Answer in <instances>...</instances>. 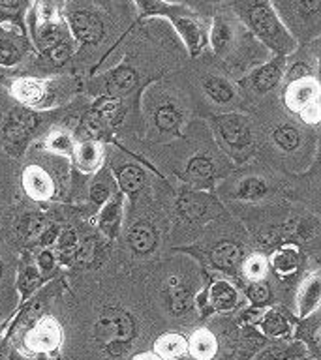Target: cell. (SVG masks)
Instances as JSON below:
<instances>
[{
    "label": "cell",
    "instance_id": "cell-1",
    "mask_svg": "<svg viewBox=\"0 0 321 360\" xmlns=\"http://www.w3.org/2000/svg\"><path fill=\"white\" fill-rule=\"evenodd\" d=\"M231 8L244 27L275 56H287L295 51L297 41L282 22L270 0H231Z\"/></svg>",
    "mask_w": 321,
    "mask_h": 360
},
{
    "label": "cell",
    "instance_id": "cell-2",
    "mask_svg": "<svg viewBox=\"0 0 321 360\" xmlns=\"http://www.w3.org/2000/svg\"><path fill=\"white\" fill-rule=\"evenodd\" d=\"M139 11V22L151 17H163L175 27L186 49L190 51L191 56H199L207 45V34L203 30L196 11H191L188 6L165 2V0H134Z\"/></svg>",
    "mask_w": 321,
    "mask_h": 360
},
{
    "label": "cell",
    "instance_id": "cell-3",
    "mask_svg": "<svg viewBox=\"0 0 321 360\" xmlns=\"http://www.w3.org/2000/svg\"><path fill=\"white\" fill-rule=\"evenodd\" d=\"M135 332L134 317L117 308L103 309L94 323L96 343L111 356H118L130 347Z\"/></svg>",
    "mask_w": 321,
    "mask_h": 360
},
{
    "label": "cell",
    "instance_id": "cell-4",
    "mask_svg": "<svg viewBox=\"0 0 321 360\" xmlns=\"http://www.w3.org/2000/svg\"><path fill=\"white\" fill-rule=\"evenodd\" d=\"M30 32H32V39L39 53H44L53 45L66 41L68 38V27L66 21H62L61 17L56 15L55 10L49 8L47 4L34 6L30 10Z\"/></svg>",
    "mask_w": 321,
    "mask_h": 360
},
{
    "label": "cell",
    "instance_id": "cell-5",
    "mask_svg": "<svg viewBox=\"0 0 321 360\" xmlns=\"http://www.w3.org/2000/svg\"><path fill=\"white\" fill-rule=\"evenodd\" d=\"M216 134L224 143L233 156L239 158V154H246L252 146V129L250 124L241 115H220L213 118Z\"/></svg>",
    "mask_w": 321,
    "mask_h": 360
},
{
    "label": "cell",
    "instance_id": "cell-6",
    "mask_svg": "<svg viewBox=\"0 0 321 360\" xmlns=\"http://www.w3.org/2000/svg\"><path fill=\"white\" fill-rule=\"evenodd\" d=\"M62 328L53 317H42L23 336V347L28 354H51L61 347Z\"/></svg>",
    "mask_w": 321,
    "mask_h": 360
},
{
    "label": "cell",
    "instance_id": "cell-7",
    "mask_svg": "<svg viewBox=\"0 0 321 360\" xmlns=\"http://www.w3.org/2000/svg\"><path fill=\"white\" fill-rule=\"evenodd\" d=\"M239 304V292L229 281H213L205 291L197 297V306L201 309L203 317L213 314H227L233 311Z\"/></svg>",
    "mask_w": 321,
    "mask_h": 360
},
{
    "label": "cell",
    "instance_id": "cell-8",
    "mask_svg": "<svg viewBox=\"0 0 321 360\" xmlns=\"http://www.w3.org/2000/svg\"><path fill=\"white\" fill-rule=\"evenodd\" d=\"M68 30L72 32L73 39L83 45H96L103 38L106 28L96 13L87 10H75L68 15Z\"/></svg>",
    "mask_w": 321,
    "mask_h": 360
},
{
    "label": "cell",
    "instance_id": "cell-9",
    "mask_svg": "<svg viewBox=\"0 0 321 360\" xmlns=\"http://www.w3.org/2000/svg\"><path fill=\"white\" fill-rule=\"evenodd\" d=\"M30 47L27 30L10 22H0V66H15Z\"/></svg>",
    "mask_w": 321,
    "mask_h": 360
},
{
    "label": "cell",
    "instance_id": "cell-10",
    "mask_svg": "<svg viewBox=\"0 0 321 360\" xmlns=\"http://www.w3.org/2000/svg\"><path fill=\"white\" fill-rule=\"evenodd\" d=\"M317 90H320V86H317V81L314 77L306 75V77L291 79L287 84L286 94H284L286 105L295 112L304 111L310 105H317L320 103Z\"/></svg>",
    "mask_w": 321,
    "mask_h": 360
},
{
    "label": "cell",
    "instance_id": "cell-11",
    "mask_svg": "<svg viewBox=\"0 0 321 360\" xmlns=\"http://www.w3.org/2000/svg\"><path fill=\"white\" fill-rule=\"evenodd\" d=\"M284 68H286V56H275L270 62L253 70L244 81H241V84H250L258 94H267L282 81Z\"/></svg>",
    "mask_w": 321,
    "mask_h": 360
},
{
    "label": "cell",
    "instance_id": "cell-12",
    "mask_svg": "<svg viewBox=\"0 0 321 360\" xmlns=\"http://www.w3.org/2000/svg\"><path fill=\"white\" fill-rule=\"evenodd\" d=\"M36 124H38V120H36L32 112L13 111L8 117L4 129H2L6 143L10 146H15V148H19V146L25 148L28 137H30V131L36 128Z\"/></svg>",
    "mask_w": 321,
    "mask_h": 360
},
{
    "label": "cell",
    "instance_id": "cell-13",
    "mask_svg": "<svg viewBox=\"0 0 321 360\" xmlns=\"http://www.w3.org/2000/svg\"><path fill=\"white\" fill-rule=\"evenodd\" d=\"M11 96L25 105H42L47 100V83L32 77L15 79L11 84Z\"/></svg>",
    "mask_w": 321,
    "mask_h": 360
},
{
    "label": "cell",
    "instance_id": "cell-14",
    "mask_svg": "<svg viewBox=\"0 0 321 360\" xmlns=\"http://www.w3.org/2000/svg\"><path fill=\"white\" fill-rule=\"evenodd\" d=\"M188 354L194 360H214L218 354V340L207 328H197L188 340Z\"/></svg>",
    "mask_w": 321,
    "mask_h": 360
},
{
    "label": "cell",
    "instance_id": "cell-15",
    "mask_svg": "<svg viewBox=\"0 0 321 360\" xmlns=\"http://www.w3.org/2000/svg\"><path fill=\"white\" fill-rule=\"evenodd\" d=\"M23 188L28 195L38 201L49 199L53 195V180L44 169L39 167H28L23 173Z\"/></svg>",
    "mask_w": 321,
    "mask_h": 360
},
{
    "label": "cell",
    "instance_id": "cell-16",
    "mask_svg": "<svg viewBox=\"0 0 321 360\" xmlns=\"http://www.w3.org/2000/svg\"><path fill=\"white\" fill-rule=\"evenodd\" d=\"M210 261L220 272H235L239 269V264L242 261V250L239 244L231 240H222L218 242L214 250L210 252Z\"/></svg>",
    "mask_w": 321,
    "mask_h": 360
},
{
    "label": "cell",
    "instance_id": "cell-17",
    "mask_svg": "<svg viewBox=\"0 0 321 360\" xmlns=\"http://www.w3.org/2000/svg\"><path fill=\"white\" fill-rule=\"evenodd\" d=\"M259 334L265 338H272V340H280V338H286L291 330V323H289V317L286 314H282L280 309H267L259 317L258 325Z\"/></svg>",
    "mask_w": 321,
    "mask_h": 360
},
{
    "label": "cell",
    "instance_id": "cell-18",
    "mask_svg": "<svg viewBox=\"0 0 321 360\" xmlns=\"http://www.w3.org/2000/svg\"><path fill=\"white\" fill-rule=\"evenodd\" d=\"M128 244L137 255H149L156 250L158 246V233L151 224L139 221L130 227L128 231Z\"/></svg>",
    "mask_w": 321,
    "mask_h": 360
},
{
    "label": "cell",
    "instance_id": "cell-19",
    "mask_svg": "<svg viewBox=\"0 0 321 360\" xmlns=\"http://www.w3.org/2000/svg\"><path fill=\"white\" fill-rule=\"evenodd\" d=\"M306 359V349L303 343H265L258 353L253 354V360H297Z\"/></svg>",
    "mask_w": 321,
    "mask_h": 360
},
{
    "label": "cell",
    "instance_id": "cell-20",
    "mask_svg": "<svg viewBox=\"0 0 321 360\" xmlns=\"http://www.w3.org/2000/svg\"><path fill=\"white\" fill-rule=\"evenodd\" d=\"M301 263H303V253H301V250L295 244H284L270 257L272 269H275L276 274L280 276L295 274Z\"/></svg>",
    "mask_w": 321,
    "mask_h": 360
},
{
    "label": "cell",
    "instance_id": "cell-21",
    "mask_svg": "<svg viewBox=\"0 0 321 360\" xmlns=\"http://www.w3.org/2000/svg\"><path fill=\"white\" fill-rule=\"evenodd\" d=\"M154 353L162 360H175L188 354L186 338L179 332H165L154 342Z\"/></svg>",
    "mask_w": 321,
    "mask_h": 360
},
{
    "label": "cell",
    "instance_id": "cell-22",
    "mask_svg": "<svg viewBox=\"0 0 321 360\" xmlns=\"http://www.w3.org/2000/svg\"><path fill=\"white\" fill-rule=\"evenodd\" d=\"M137 84V73L128 64H120L107 73L106 89L109 94H126Z\"/></svg>",
    "mask_w": 321,
    "mask_h": 360
},
{
    "label": "cell",
    "instance_id": "cell-23",
    "mask_svg": "<svg viewBox=\"0 0 321 360\" xmlns=\"http://www.w3.org/2000/svg\"><path fill=\"white\" fill-rule=\"evenodd\" d=\"M120 218H122V193H117L100 212L98 225L109 238H115L120 227Z\"/></svg>",
    "mask_w": 321,
    "mask_h": 360
},
{
    "label": "cell",
    "instance_id": "cell-24",
    "mask_svg": "<svg viewBox=\"0 0 321 360\" xmlns=\"http://www.w3.org/2000/svg\"><path fill=\"white\" fill-rule=\"evenodd\" d=\"M295 338L303 342L304 349L310 351L314 359H317V354H320V317L317 314L306 315V319L298 325Z\"/></svg>",
    "mask_w": 321,
    "mask_h": 360
},
{
    "label": "cell",
    "instance_id": "cell-25",
    "mask_svg": "<svg viewBox=\"0 0 321 360\" xmlns=\"http://www.w3.org/2000/svg\"><path fill=\"white\" fill-rule=\"evenodd\" d=\"M177 207H179L180 214L190 221H197L208 212L207 197H203V193H196V191H182L177 201Z\"/></svg>",
    "mask_w": 321,
    "mask_h": 360
},
{
    "label": "cell",
    "instance_id": "cell-26",
    "mask_svg": "<svg viewBox=\"0 0 321 360\" xmlns=\"http://www.w3.org/2000/svg\"><path fill=\"white\" fill-rule=\"evenodd\" d=\"M320 297H321L320 276L312 274L308 280L304 281L303 289H301V295H298V315H301V317L310 315L312 309L317 308Z\"/></svg>",
    "mask_w": 321,
    "mask_h": 360
},
{
    "label": "cell",
    "instance_id": "cell-27",
    "mask_svg": "<svg viewBox=\"0 0 321 360\" xmlns=\"http://www.w3.org/2000/svg\"><path fill=\"white\" fill-rule=\"evenodd\" d=\"M117 182L122 193L135 197L145 184V173L135 165H124L117 169Z\"/></svg>",
    "mask_w": 321,
    "mask_h": 360
},
{
    "label": "cell",
    "instance_id": "cell-28",
    "mask_svg": "<svg viewBox=\"0 0 321 360\" xmlns=\"http://www.w3.org/2000/svg\"><path fill=\"white\" fill-rule=\"evenodd\" d=\"M73 154H75V162L83 171H94L100 165L103 150L96 141H84L77 148H73Z\"/></svg>",
    "mask_w": 321,
    "mask_h": 360
},
{
    "label": "cell",
    "instance_id": "cell-29",
    "mask_svg": "<svg viewBox=\"0 0 321 360\" xmlns=\"http://www.w3.org/2000/svg\"><path fill=\"white\" fill-rule=\"evenodd\" d=\"M28 4L30 0H0V22H10L19 28H25Z\"/></svg>",
    "mask_w": 321,
    "mask_h": 360
},
{
    "label": "cell",
    "instance_id": "cell-30",
    "mask_svg": "<svg viewBox=\"0 0 321 360\" xmlns=\"http://www.w3.org/2000/svg\"><path fill=\"white\" fill-rule=\"evenodd\" d=\"M231 39H233V30H231L229 21L222 15H216L210 28V45L216 55H222L224 51L229 49Z\"/></svg>",
    "mask_w": 321,
    "mask_h": 360
},
{
    "label": "cell",
    "instance_id": "cell-31",
    "mask_svg": "<svg viewBox=\"0 0 321 360\" xmlns=\"http://www.w3.org/2000/svg\"><path fill=\"white\" fill-rule=\"evenodd\" d=\"M214 176V165L213 162L205 156L194 158L188 167H186V179L194 182V184H205Z\"/></svg>",
    "mask_w": 321,
    "mask_h": 360
},
{
    "label": "cell",
    "instance_id": "cell-32",
    "mask_svg": "<svg viewBox=\"0 0 321 360\" xmlns=\"http://www.w3.org/2000/svg\"><path fill=\"white\" fill-rule=\"evenodd\" d=\"M203 89H205V92H207V94L216 101V103H227V101L233 98V94H235L233 86H231L225 79L216 77V75L205 79Z\"/></svg>",
    "mask_w": 321,
    "mask_h": 360
},
{
    "label": "cell",
    "instance_id": "cell-33",
    "mask_svg": "<svg viewBox=\"0 0 321 360\" xmlns=\"http://www.w3.org/2000/svg\"><path fill=\"white\" fill-rule=\"evenodd\" d=\"M154 120H156V126H158V129H160V131L179 135L180 115L173 105L165 103V105L158 107L156 115H154Z\"/></svg>",
    "mask_w": 321,
    "mask_h": 360
},
{
    "label": "cell",
    "instance_id": "cell-34",
    "mask_svg": "<svg viewBox=\"0 0 321 360\" xmlns=\"http://www.w3.org/2000/svg\"><path fill=\"white\" fill-rule=\"evenodd\" d=\"M98 255H100L98 238L89 236V238H84L81 244H77V250L73 253V259H75L77 264H81V266H90V264L96 263V257H98Z\"/></svg>",
    "mask_w": 321,
    "mask_h": 360
},
{
    "label": "cell",
    "instance_id": "cell-35",
    "mask_svg": "<svg viewBox=\"0 0 321 360\" xmlns=\"http://www.w3.org/2000/svg\"><path fill=\"white\" fill-rule=\"evenodd\" d=\"M267 193V184H265L261 179H244L237 188V197H241V199H248V201H252V199H261V197Z\"/></svg>",
    "mask_w": 321,
    "mask_h": 360
},
{
    "label": "cell",
    "instance_id": "cell-36",
    "mask_svg": "<svg viewBox=\"0 0 321 360\" xmlns=\"http://www.w3.org/2000/svg\"><path fill=\"white\" fill-rule=\"evenodd\" d=\"M246 297L250 300V304H252V308L261 309L270 302L272 295H270V289L267 283H263V281H252L246 287Z\"/></svg>",
    "mask_w": 321,
    "mask_h": 360
},
{
    "label": "cell",
    "instance_id": "cell-37",
    "mask_svg": "<svg viewBox=\"0 0 321 360\" xmlns=\"http://www.w3.org/2000/svg\"><path fill=\"white\" fill-rule=\"evenodd\" d=\"M275 141L276 145L284 148V150H295L301 143V137H298V131L289 124H284L280 128H276L275 131Z\"/></svg>",
    "mask_w": 321,
    "mask_h": 360
},
{
    "label": "cell",
    "instance_id": "cell-38",
    "mask_svg": "<svg viewBox=\"0 0 321 360\" xmlns=\"http://www.w3.org/2000/svg\"><path fill=\"white\" fill-rule=\"evenodd\" d=\"M188 302H190V292L182 285H171V292H169V309L173 315H182L188 309Z\"/></svg>",
    "mask_w": 321,
    "mask_h": 360
},
{
    "label": "cell",
    "instance_id": "cell-39",
    "mask_svg": "<svg viewBox=\"0 0 321 360\" xmlns=\"http://www.w3.org/2000/svg\"><path fill=\"white\" fill-rule=\"evenodd\" d=\"M73 53V41L72 39H66V41H61V44L53 45L47 51H44L45 60L53 62V64H64V62L72 56Z\"/></svg>",
    "mask_w": 321,
    "mask_h": 360
},
{
    "label": "cell",
    "instance_id": "cell-40",
    "mask_svg": "<svg viewBox=\"0 0 321 360\" xmlns=\"http://www.w3.org/2000/svg\"><path fill=\"white\" fill-rule=\"evenodd\" d=\"M58 257L62 259V261H70V259L73 257V253H75V250H77V235H75V231L72 229H66L62 231L61 236H58Z\"/></svg>",
    "mask_w": 321,
    "mask_h": 360
},
{
    "label": "cell",
    "instance_id": "cell-41",
    "mask_svg": "<svg viewBox=\"0 0 321 360\" xmlns=\"http://www.w3.org/2000/svg\"><path fill=\"white\" fill-rule=\"evenodd\" d=\"M42 278H39L38 270L34 266H25L21 270V278H19V289L23 292V298H27L32 291H36V287H39Z\"/></svg>",
    "mask_w": 321,
    "mask_h": 360
},
{
    "label": "cell",
    "instance_id": "cell-42",
    "mask_svg": "<svg viewBox=\"0 0 321 360\" xmlns=\"http://www.w3.org/2000/svg\"><path fill=\"white\" fill-rule=\"evenodd\" d=\"M42 227H44V218H42V214H27V216L21 219V224H19V235H21L23 238H34V236L42 231Z\"/></svg>",
    "mask_w": 321,
    "mask_h": 360
},
{
    "label": "cell",
    "instance_id": "cell-43",
    "mask_svg": "<svg viewBox=\"0 0 321 360\" xmlns=\"http://www.w3.org/2000/svg\"><path fill=\"white\" fill-rule=\"evenodd\" d=\"M265 270H267V261L261 255H252L244 263V274L252 281H261V278L265 276Z\"/></svg>",
    "mask_w": 321,
    "mask_h": 360
},
{
    "label": "cell",
    "instance_id": "cell-44",
    "mask_svg": "<svg viewBox=\"0 0 321 360\" xmlns=\"http://www.w3.org/2000/svg\"><path fill=\"white\" fill-rule=\"evenodd\" d=\"M297 6L298 13L304 19H317L320 17V2L321 0H293Z\"/></svg>",
    "mask_w": 321,
    "mask_h": 360
},
{
    "label": "cell",
    "instance_id": "cell-45",
    "mask_svg": "<svg viewBox=\"0 0 321 360\" xmlns=\"http://www.w3.org/2000/svg\"><path fill=\"white\" fill-rule=\"evenodd\" d=\"M109 195H111V193H109V184H107V182L96 180L94 184H92V188H90V199H92L94 205H101V202L109 199Z\"/></svg>",
    "mask_w": 321,
    "mask_h": 360
},
{
    "label": "cell",
    "instance_id": "cell-46",
    "mask_svg": "<svg viewBox=\"0 0 321 360\" xmlns=\"http://www.w3.org/2000/svg\"><path fill=\"white\" fill-rule=\"evenodd\" d=\"M49 146L56 152H68V154H70V152H73L72 139H70V137L64 134L53 135V137L49 139Z\"/></svg>",
    "mask_w": 321,
    "mask_h": 360
},
{
    "label": "cell",
    "instance_id": "cell-47",
    "mask_svg": "<svg viewBox=\"0 0 321 360\" xmlns=\"http://www.w3.org/2000/svg\"><path fill=\"white\" fill-rule=\"evenodd\" d=\"M38 266L44 270V272L53 270V266H55V253L51 252V250H44V252L38 255Z\"/></svg>",
    "mask_w": 321,
    "mask_h": 360
},
{
    "label": "cell",
    "instance_id": "cell-48",
    "mask_svg": "<svg viewBox=\"0 0 321 360\" xmlns=\"http://www.w3.org/2000/svg\"><path fill=\"white\" fill-rule=\"evenodd\" d=\"M130 360H162V359H160L154 351H143V353L134 354Z\"/></svg>",
    "mask_w": 321,
    "mask_h": 360
},
{
    "label": "cell",
    "instance_id": "cell-49",
    "mask_svg": "<svg viewBox=\"0 0 321 360\" xmlns=\"http://www.w3.org/2000/svg\"><path fill=\"white\" fill-rule=\"evenodd\" d=\"M0 360H8V354H6L4 349H0Z\"/></svg>",
    "mask_w": 321,
    "mask_h": 360
},
{
    "label": "cell",
    "instance_id": "cell-50",
    "mask_svg": "<svg viewBox=\"0 0 321 360\" xmlns=\"http://www.w3.org/2000/svg\"><path fill=\"white\" fill-rule=\"evenodd\" d=\"M175 360H191L190 356H180V359H175Z\"/></svg>",
    "mask_w": 321,
    "mask_h": 360
},
{
    "label": "cell",
    "instance_id": "cell-51",
    "mask_svg": "<svg viewBox=\"0 0 321 360\" xmlns=\"http://www.w3.org/2000/svg\"><path fill=\"white\" fill-rule=\"evenodd\" d=\"M0 342H2V326H0Z\"/></svg>",
    "mask_w": 321,
    "mask_h": 360
},
{
    "label": "cell",
    "instance_id": "cell-52",
    "mask_svg": "<svg viewBox=\"0 0 321 360\" xmlns=\"http://www.w3.org/2000/svg\"><path fill=\"white\" fill-rule=\"evenodd\" d=\"M0 278H2V263H0Z\"/></svg>",
    "mask_w": 321,
    "mask_h": 360
},
{
    "label": "cell",
    "instance_id": "cell-53",
    "mask_svg": "<svg viewBox=\"0 0 321 360\" xmlns=\"http://www.w3.org/2000/svg\"><path fill=\"white\" fill-rule=\"evenodd\" d=\"M213 2H224V0H213Z\"/></svg>",
    "mask_w": 321,
    "mask_h": 360
},
{
    "label": "cell",
    "instance_id": "cell-54",
    "mask_svg": "<svg viewBox=\"0 0 321 360\" xmlns=\"http://www.w3.org/2000/svg\"><path fill=\"white\" fill-rule=\"evenodd\" d=\"M297 360H304V359H297Z\"/></svg>",
    "mask_w": 321,
    "mask_h": 360
}]
</instances>
